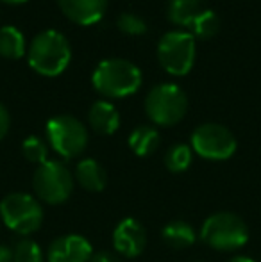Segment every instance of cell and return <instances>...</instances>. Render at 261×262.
<instances>
[{
  "label": "cell",
  "mask_w": 261,
  "mask_h": 262,
  "mask_svg": "<svg viewBox=\"0 0 261 262\" xmlns=\"http://www.w3.org/2000/svg\"><path fill=\"white\" fill-rule=\"evenodd\" d=\"M11 127V116H9V111L6 109V105L0 104V141L7 136Z\"/></svg>",
  "instance_id": "cell-24"
},
{
  "label": "cell",
  "mask_w": 261,
  "mask_h": 262,
  "mask_svg": "<svg viewBox=\"0 0 261 262\" xmlns=\"http://www.w3.org/2000/svg\"><path fill=\"white\" fill-rule=\"evenodd\" d=\"M188 111V97L177 84H157L145 97V113L154 125L172 127L185 118Z\"/></svg>",
  "instance_id": "cell-4"
},
{
  "label": "cell",
  "mask_w": 261,
  "mask_h": 262,
  "mask_svg": "<svg viewBox=\"0 0 261 262\" xmlns=\"http://www.w3.org/2000/svg\"><path fill=\"white\" fill-rule=\"evenodd\" d=\"M193 159L192 146L185 145V143H177V145L170 146L165 154V166L168 171L172 173H183L190 168Z\"/></svg>",
  "instance_id": "cell-19"
},
{
  "label": "cell",
  "mask_w": 261,
  "mask_h": 262,
  "mask_svg": "<svg viewBox=\"0 0 261 262\" xmlns=\"http://www.w3.org/2000/svg\"><path fill=\"white\" fill-rule=\"evenodd\" d=\"M161 235H163L165 245L174 250L190 248L197 241V234L193 230V227L183 220H174L170 223H167Z\"/></svg>",
  "instance_id": "cell-15"
},
{
  "label": "cell",
  "mask_w": 261,
  "mask_h": 262,
  "mask_svg": "<svg viewBox=\"0 0 261 262\" xmlns=\"http://www.w3.org/2000/svg\"><path fill=\"white\" fill-rule=\"evenodd\" d=\"M13 262H43V252L32 239H22L13 248Z\"/></svg>",
  "instance_id": "cell-22"
},
{
  "label": "cell",
  "mask_w": 261,
  "mask_h": 262,
  "mask_svg": "<svg viewBox=\"0 0 261 262\" xmlns=\"http://www.w3.org/2000/svg\"><path fill=\"white\" fill-rule=\"evenodd\" d=\"M116 27L127 36H142L147 32V24L134 13H122L116 18Z\"/></svg>",
  "instance_id": "cell-23"
},
{
  "label": "cell",
  "mask_w": 261,
  "mask_h": 262,
  "mask_svg": "<svg viewBox=\"0 0 261 262\" xmlns=\"http://www.w3.org/2000/svg\"><path fill=\"white\" fill-rule=\"evenodd\" d=\"M32 187L38 198L45 204H65L73 191L72 171L59 161H47L38 166L32 177Z\"/></svg>",
  "instance_id": "cell-7"
},
{
  "label": "cell",
  "mask_w": 261,
  "mask_h": 262,
  "mask_svg": "<svg viewBox=\"0 0 261 262\" xmlns=\"http://www.w3.org/2000/svg\"><path fill=\"white\" fill-rule=\"evenodd\" d=\"M113 246L118 255L127 259L142 255L147 246L145 227L134 217H124L113 230Z\"/></svg>",
  "instance_id": "cell-10"
},
{
  "label": "cell",
  "mask_w": 261,
  "mask_h": 262,
  "mask_svg": "<svg viewBox=\"0 0 261 262\" xmlns=\"http://www.w3.org/2000/svg\"><path fill=\"white\" fill-rule=\"evenodd\" d=\"M75 179L81 184V187L90 193H101L104 191L106 182H108V175L106 169L98 164V161L88 157L77 164L75 168Z\"/></svg>",
  "instance_id": "cell-14"
},
{
  "label": "cell",
  "mask_w": 261,
  "mask_h": 262,
  "mask_svg": "<svg viewBox=\"0 0 261 262\" xmlns=\"http://www.w3.org/2000/svg\"><path fill=\"white\" fill-rule=\"evenodd\" d=\"M91 245L79 234H66L54 239L47 250V262H90Z\"/></svg>",
  "instance_id": "cell-11"
},
{
  "label": "cell",
  "mask_w": 261,
  "mask_h": 262,
  "mask_svg": "<svg viewBox=\"0 0 261 262\" xmlns=\"http://www.w3.org/2000/svg\"><path fill=\"white\" fill-rule=\"evenodd\" d=\"M236 138L220 123H202L192 134V150L208 161H226L236 152Z\"/></svg>",
  "instance_id": "cell-9"
},
{
  "label": "cell",
  "mask_w": 261,
  "mask_h": 262,
  "mask_svg": "<svg viewBox=\"0 0 261 262\" xmlns=\"http://www.w3.org/2000/svg\"><path fill=\"white\" fill-rule=\"evenodd\" d=\"M227 262H256L252 257H245V255H238V257H233L231 260H227Z\"/></svg>",
  "instance_id": "cell-27"
},
{
  "label": "cell",
  "mask_w": 261,
  "mask_h": 262,
  "mask_svg": "<svg viewBox=\"0 0 261 262\" xmlns=\"http://www.w3.org/2000/svg\"><path fill=\"white\" fill-rule=\"evenodd\" d=\"M0 217L7 228L20 235H31L43 223V207L27 193H11L0 202Z\"/></svg>",
  "instance_id": "cell-6"
},
{
  "label": "cell",
  "mask_w": 261,
  "mask_h": 262,
  "mask_svg": "<svg viewBox=\"0 0 261 262\" xmlns=\"http://www.w3.org/2000/svg\"><path fill=\"white\" fill-rule=\"evenodd\" d=\"M159 141H161L159 132L152 125H139L129 136L131 150L139 157L152 156L157 150V146H159Z\"/></svg>",
  "instance_id": "cell-18"
},
{
  "label": "cell",
  "mask_w": 261,
  "mask_h": 262,
  "mask_svg": "<svg viewBox=\"0 0 261 262\" xmlns=\"http://www.w3.org/2000/svg\"><path fill=\"white\" fill-rule=\"evenodd\" d=\"M4 4H9V6H20V4H25L27 0H2Z\"/></svg>",
  "instance_id": "cell-28"
},
{
  "label": "cell",
  "mask_w": 261,
  "mask_h": 262,
  "mask_svg": "<svg viewBox=\"0 0 261 262\" xmlns=\"http://www.w3.org/2000/svg\"><path fill=\"white\" fill-rule=\"evenodd\" d=\"M204 9V0H168L167 16L172 24L188 27Z\"/></svg>",
  "instance_id": "cell-16"
},
{
  "label": "cell",
  "mask_w": 261,
  "mask_h": 262,
  "mask_svg": "<svg viewBox=\"0 0 261 262\" xmlns=\"http://www.w3.org/2000/svg\"><path fill=\"white\" fill-rule=\"evenodd\" d=\"M72 49L68 39L59 31H42L34 36L27 49V62L36 73L43 77H57L68 68Z\"/></svg>",
  "instance_id": "cell-1"
},
{
  "label": "cell",
  "mask_w": 261,
  "mask_h": 262,
  "mask_svg": "<svg viewBox=\"0 0 261 262\" xmlns=\"http://www.w3.org/2000/svg\"><path fill=\"white\" fill-rule=\"evenodd\" d=\"M47 139L49 145L65 159H73L86 150L88 128L83 121L70 114L54 116L47 123Z\"/></svg>",
  "instance_id": "cell-8"
},
{
  "label": "cell",
  "mask_w": 261,
  "mask_h": 262,
  "mask_svg": "<svg viewBox=\"0 0 261 262\" xmlns=\"http://www.w3.org/2000/svg\"><path fill=\"white\" fill-rule=\"evenodd\" d=\"M192 27V34L197 36L200 39H209L220 31V18L216 16L215 11L211 9H204L200 14L193 20Z\"/></svg>",
  "instance_id": "cell-20"
},
{
  "label": "cell",
  "mask_w": 261,
  "mask_h": 262,
  "mask_svg": "<svg viewBox=\"0 0 261 262\" xmlns=\"http://www.w3.org/2000/svg\"><path fill=\"white\" fill-rule=\"evenodd\" d=\"M0 262H13V250L6 245H0Z\"/></svg>",
  "instance_id": "cell-26"
},
{
  "label": "cell",
  "mask_w": 261,
  "mask_h": 262,
  "mask_svg": "<svg viewBox=\"0 0 261 262\" xmlns=\"http://www.w3.org/2000/svg\"><path fill=\"white\" fill-rule=\"evenodd\" d=\"M88 123L97 134L111 136L120 127V114L111 102L97 100L88 111Z\"/></svg>",
  "instance_id": "cell-13"
},
{
  "label": "cell",
  "mask_w": 261,
  "mask_h": 262,
  "mask_svg": "<svg viewBox=\"0 0 261 262\" xmlns=\"http://www.w3.org/2000/svg\"><path fill=\"white\" fill-rule=\"evenodd\" d=\"M95 91L108 98H126L142 88V72L127 59H104L91 75Z\"/></svg>",
  "instance_id": "cell-2"
},
{
  "label": "cell",
  "mask_w": 261,
  "mask_h": 262,
  "mask_svg": "<svg viewBox=\"0 0 261 262\" xmlns=\"http://www.w3.org/2000/svg\"><path fill=\"white\" fill-rule=\"evenodd\" d=\"M24 55H27V43L20 29L13 25L0 27V57L14 61L22 59Z\"/></svg>",
  "instance_id": "cell-17"
},
{
  "label": "cell",
  "mask_w": 261,
  "mask_h": 262,
  "mask_svg": "<svg viewBox=\"0 0 261 262\" xmlns=\"http://www.w3.org/2000/svg\"><path fill=\"white\" fill-rule=\"evenodd\" d=\"M195 36L186 31H170L157 43V61L165 72L174 77H185L195 64Z\"/></svg>",
  "instance_id": "cell-5"
},
{
  "label": "cell",
  "mask_w": 261,
  "mask_h": 262,
  "mask_svg": "<svg viewBox=\"0 0 261 262\" xmlns=\"http://www.w3.org/2000/svg\"><path fill=\"white\" fill-rule=\"evenodd\" d=\"M200 239L213 250L234 252L249 241V227L234 212H215L202 225Z\"/></svg>",
  "instance_id": "cell-3"
},
{
  "label": "cell",
  "mask_w": 261,
  "mask_h": 262,
  "mask_svg": "<svg viewBox=\"0 0 261 262\" xmlns=\"http://www.w3.org/2000/svg\"><path fill=\"white\" fill-rule=\"evenodd\" d=\"M57 4L70 21L83 27L101 21L108 7V0H57Z\"/></svg>",
  "instance_id": "cell-12"
},
{
  "label": "cell",
  "mask_w": 261,
  "mask_h": 262,
  "mask_svg": "<svg viewBox=\"0 0 261 262\" xmlns=\"http://www.w3.org/2000/svg\"><path fill=\"white\" fill-rule=\"evenodd\" d=\"M90 262H122V260H120L118 255H115L111 252H97L91 255Z\"/></svg>",
  "instance_id": "cell-25"
},
{
  "label": "cell",
  "mask_w": 261,
  "mask_h": 262,
  "mask_svg": "<svg viewBox=\"0 0 261 262\" xmlns=\"http://www.w3.org/2000/svg\"><path fill=\"white\" fill-rule=\"evenodd\" d=\"M22 154L27 159L29 162H34V164H43L47 162L49 157V148H47V143L43 141L38 136H29L25 138V141L22 143Z\"/></svg>",
  "instance_id": "cell-21"
}]
</instances>
